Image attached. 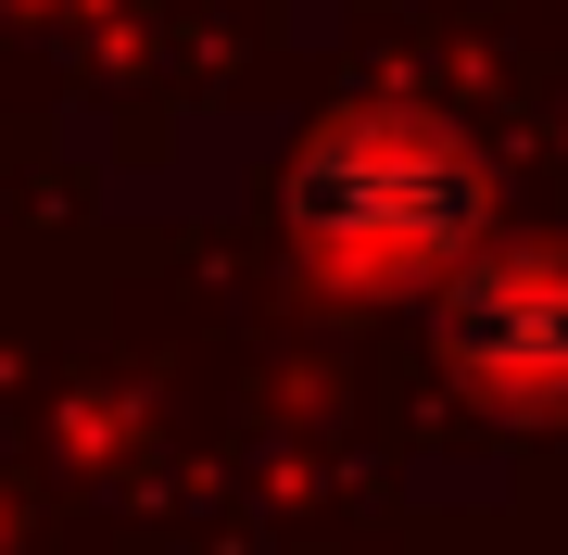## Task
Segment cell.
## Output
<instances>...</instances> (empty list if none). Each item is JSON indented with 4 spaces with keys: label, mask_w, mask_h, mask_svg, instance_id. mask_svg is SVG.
<instances>
[{
    "label": "cell",
    "mask_w": 568,
    "mask_h": 555,
    "mask_svg": "<svg viewBox=\"0 0 568 555\" xmlns=\"http://www.w3.org/2000/svg\"><path fill=\"white\" fill-rule=\"evenodd\" d=\"M304 215L328 240L354 253H392V266H417V253H443L467 227V165L429 126H342V140H316L304 165Z\"/></svg>",
    "instance_id": "6da1fadb"
}]
</instances>
